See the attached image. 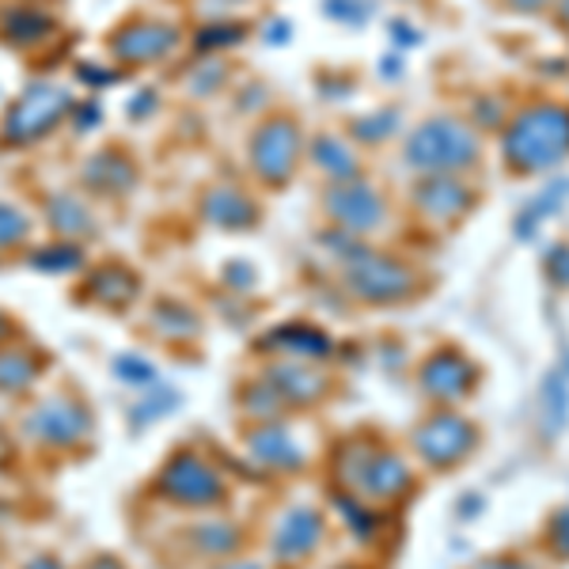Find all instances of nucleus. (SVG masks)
<instances>
[{
    "label": "nucleus",
    "mask_w": 569,
    "mask_h": 569,
    "mask_svg": "<svg viewBox=\"0 0 569 569\" xmlns=\"http://www.w3.org/2000/svg\"><path fill=\"white\" fill-rule=\"evenodd\" d=\"M292 160H297V133L289 126H266L254 141V168L262 171V179L281 182L289 176Z\"/></svg>",
    "instance_id": "f03ea898"
},
{
    "label": "nucleus",
    "mask_w": 569,
    "mask_h": 569,
    "mask_svg": "<svg viewBox=\"0 0 569 569\" xmlns=\"http://www.w3.org/2000/svg\"><path fill=\"white\" fill-rule=\"evenodd\" d=\"M171 493H179V501H213L217 493V479L213 471H206L201 463H179L176 471L168 475Z\"/></svg>",
    "instance_id": "20e7f679"
},
{
    "label": "nucleus",
    "mask_w": 569,
    "mask_h": 569,
    "mask_svg": "<svg viewBox=\"0 0 569 569\" xmlns=\"http://www.w3.org/2000/svg\"><path fill=\"white\" fill-rule=\"evenodd\" d=\"M23 236H27V220H23L20 213H16V209L0 206V247L23 240Z\"/></svg>",
    "instance_id": "0eeeda50"
},
{
    "label": "nucleus",
    "mask_w": 569,
    "mask_h": 569,
    "mask_svg": "<svg viewBox=\"0 0 569 569\" xmlns=\"http://www.w3.org/2000/svg\"><path fill=\"white\" fill-rule=\"evenodd\" d=\"M528 133H539L536 130V118L531 122L520 126V133H517V152L528 144ZM566 149V122L555 114V110H547V126H543V137H539V160H550L555 152H562ZM525 160L531 163V156H536V149H528V152H520Z\"/></svg>",
    "instance_id": "39448f33"
},
{
    "label": "nucleus",
    "mask_w": 569,
    "mask_h": 569,
    "mask_svg": "<svg viewBox=\"0 0 569 569\" xmlns=\"http://www.w3.org/2000/svg\"><path fill=\"white\" fill-rule=\"evenodd\" d=\"M27 569H61L58 562H53V558H34V562L31 566H27Z\"/></svg>",
    "instance_id": "1a4fd4ad"
},
{
    "label": "nucleus",
    "mask_w": 569,
    "mask_h": 569,
    "mask_svg": "<svg viewBox=\"0 0 569 569\" xmlns=\"http://www.w3.org/2000/svg\"><path fill=\"white\" fill-rule=\"evenodd\" d=\"M69 110V96L53 84H34L20 96V103L12 107V114L4 118V141L8 144H27L34 137H42L50 126H58V118Z\"/></svg>",
    "instance_id": "f257e3e1"
},
{
    "label": "nucleus",
    "mask_w": 569,
    "mask_h": 569,
    "mask_svg": "<svg viewBox=\"0 0 569 569\" xmlns=\"http://www.w3.org/2000/svg\"><path fill=\"white\" fill-rule=\"evenodd\" d=\"M50 217L61 220V228H84L88 224V213L84 209H72V198H61L58 206H50Z\"/></svg>",
    "instance_id": "6e6552de"
},
{
    "label": "nucleus",
    "mask_w": 569,
    "mask_h": 569,
    "mask_svg": "<svg viewBox=\"0 0 569 569\" xmlns=\"http://www.w3.org/2000/svg\"><path fill=\"white\" fill-rule=\"evenodd\" d=\"M471 152V141H467L463 130H456V126H429V130H421V137H415V144H410V156H421L426 160V168H448V160H463V156Z\"/></svg>",
    "instance_id": "7ed1b4c3"
},
{
    "label": "nucleus",
    "mask_w": 569,
    "mask_h": 569,
    "mask_svg": "<svg viewBox=\"0 0 569 569\" xmlns=\"http://www.w3.org/2000/svg\"><path fill=\"white\" fill-rule=\"evenodd\" d=\"M77 433H80V410L69 407V402H46L42 407V437L66 445V440H77Z\"/></svg>",
    "instance_id": "423d86ee"
}]
</instances>
